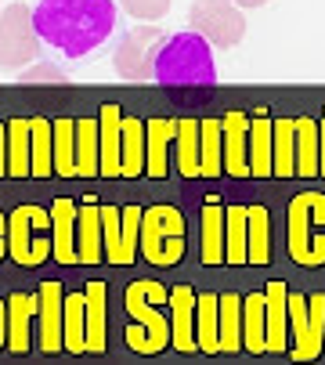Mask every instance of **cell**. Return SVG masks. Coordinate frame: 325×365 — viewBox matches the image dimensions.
I'll use <instances>...</instances> for the list:
<instances>
[{
    "label": "cell",
    "instance_id": "d6a6232c",
    "mask_svg": "<svg viewBox=\"0 0 325 365\" xmlns=\"http://www.w3.org/2000/svg\"><path fill=\"white\" fill-rule=\"evenodd\" d=\"M217 336H221V351H239L242 347V300L235 293H221Z\"/></svg>",
    "mask_w": 325,
    "mask_h": 365
},
{
    "label": "cell",
    "instance_id": "5b68a950",
    "mask_svg": "<svg viewBox=\"0 0 325 365\" xmlns=\"http://www.w3.org/2000/svg\"><path fill=\"white\" fill-rule=\"evenodd\" d=\"M8 253L22 268H40L54 253V235H51V210L36 202H22L8 214Z\"/></svg>",
    "mask_w": 325,
    "mask_h": 365
},
{
    "label": "cell",
    "instance_id": "f546056e",
    "mask_svg": "<svg viewBox=\"0 0 325 365\" xmlns=\"http://www.w3.org/2000/svg\"><path fill=\"white\" fill-rule=\"evenodd\" d=\"M177 170L185 178H202V155H199V120L195 116H185L177 123Z\"/></svg>",
    "mask_w": 325,
    "mask_h": 365
},
{
    "label": "cell",
    "instance_id": "2e32d148",
    "mask_svg": "<svg viewBox=\"0 0 325 365\" xmlns=\"http://www.w3.org/2000/svg\"><path fill=\"white\" fill-rule=\"evenodd\" d=\"M195 289L192 286H174L170 289V340L177 351H199L195 344Z\"/></svg>",
    "mask_w": 325,
    "mask_h": 365
},
{
    "label": "cell",
    "instance_id": "277c9868",
    "mask_svg": "<svg viewBox=\"0 0 325 365\" xmlns=\"http://www.w3.org/2000/svg\"><path fill=\"white\" fill-rule=\"evenodd\" d=\"M289 257L304 268L325 264V195L300 192L289 199Z\"/></svg>",
    "mask_w": 325,
    "mask_h": 365
},
{
    "label": "cell",
    "instance_id": "4dcf8cb0",
    "mask_svg": "<svg viewBox=\"0 0 325 365\" xmlns=\"http://www.w3.org/2000/svg\"><path fill=\"white\" fill-rule=\"evenodd\" d=\"M51 127H54V174L76 178V120L58 116L51 120Z\"/></svg>",
    "mask_w": 325,
    "mask_h": 365
},
{
    "label": "cell",
    "instance_id": "836d02e7",
    "mask_svg": "<svg viewBox=\"0 0 325 365\" xmlns=\"http://www.w3.org/2000/svg\"><path fill=\"white\" fill-rule=\"evenodd\" d=\"M145 174V120L123 116V178Z\"/></svg>",
    "mask_w": 325,
    "mask_h": 365
},
{
    "label": "cell",
    "instance_id": "6da1fadb",
    "mask_svg": "<svg viewBox=\"0 0 325 365\" xmlns=\"http://www.w3.org/2000/svg\"><path fill=\"white\" fill-rule=\"evenodd\" d=\"M43 43L66 58H83L116 29V0H40L33 11Z\"/></svg>",
    "mask_w": 325,
    "mask_h": 365
},
{
    "label": "cell",
    "instance_id": "d590c367",
    "mask_svg": "<svg viewBox=\"0 0 325 365\" xmlns=\"http://www.w3.org/2000/svg\"><path fill=\"white\" fill-rule=\"evenodd\" d=\"M98 174V123L94 116L76 120V178Z\"/></svg>",
    "mask_w": 325,
    "mask_h": 365
},
{
    "label": "cell",
    "instance_id": "ab89813d",
    "mask_svg": "<svg viewBox=\"0 0 325 365\" xmlns=\"http://www.w3.org/2000/svg\"><path fill=\"white\" fill-rule=\"evenodd\" d=\"M120 4L130 19H141V22H159L170 11V0H120Z\"/></svg>",
    "mask_w": 325,
    "mask_h": 365
},
{
    "label": "cell",
    "instance_id": "44dd1931",
    "mask_svg": "<svg viewBox=\"0 0 325 365\" xmlns=\"http://www.w3.org/2000/svg\"><path fill=\"white\" fill-rule=\"evenodd\" d=\"M242 347L253 354L267 351V293L242 297Z\"/></svg>",
    "mask_w": 325,
    "mask_h": 365
},
{
    "label": "cell",
    "instance_id": "e0dca14e",
    "mask_svg": "<svg viewBox=\"0 0 325 365\" xmlns=\"http://www.w3.org/2000/svg\"><path fill=\"white\" fill-rule=\"evenodd\" d=\"M76 206L73 199L51 202V235H54V257L58 264H80L76 257Z\"/></svg>",
    "mask_w": 325,
    "mask_h": 365
},
{
    "label": "cell",
    "instance_id": "7bdbcfd3",
    "mask_svg": "<svg viewBox=\"0 0 325 365\" xmlns=\"http://www.w3.org/2000/svg\"><path fill=\"white\" fill-rule=\"evenodd\" d=\"M4 340H8V304L0 300V347H4Z\"/></svg>",
    "mask_w": 325,
    "mask_h": 365
},
{
    "label": "cell",
    "instance_id": "60d3db41",
    "mask_svg": "<svg viewBox=\"0 0 325 365\" xmlns=\"http://www.w3.org/2000/svg\"><path fill=\"white\" fill-rule=\"evenodd\" d=\"M141 206H123V250H127V264H134L138 253V235H141Z\"/></svg>",
    "mask_w": 325,
    "mask_h": 365
},
{
    "label": "cell",
    "instance_id": "603a6c76",
    "mask_svg": "<svg viewBox=\"0 0 325 365\" xmlns=\"http://www.w3.org/2000/svg\"><path fill=\"white\" fill-rule=\"evenodd\" d=\"M321 174V130L318 120L300 116L296 120V178Z\"/></svg>",
    "mask_w": 325,
    "mask_h": 365
},
{
    "label": "cell",
    "instance_id": "4fadbf2b",
    "mask_svg": "<svg viewBox=\"0 0 325 365\" xmlns=\"http://www.w3.org/2000/svg\"><path fill=\"white\" fill-rule=\"evenodd\" d=\"M221 134H225V174L249 178V116L246 113H225Z\"/></svg>",
    "mask_w": 325,
    "mask_h": 365
},
{
    "label": "cell",
    "instance_id": "83f0119b",
    "mask_svg": "<svg viewBox=\"0 0 325 365\" xmlns=\"http://www.w3.org/2000/svg\"><path fill=\"white\" fill-rule=\"evenodd\" d=\"M271 174V116H249V178Z\"/></svg>",
    "mask_w": 325,
    "mask_h": 365
},
{
    "label": "cell",
    "instance_id": "5bb4252c",
    "mask_svg": "<svg viewBox=\"0 0 325 365\" xmlns=\"http://www.w3.org/2000/svg\"><path fill=\"white\" fill-rule=\"evenodd\" d=\"M181 116H152L145 120V174L167 178V148L177 138Z\"/></svg>",
    "mask_w": 325,
    "mask_h": 365
},
{
    "label": "cell",
    "instance_id": "7dc6e473",
    "mask_svg": "<svg viewBox=\"0 0 325 365\" xmlns=\"http://www.w3.org/2000/svg\"><path fill=\"white\" fill-rule=\"evenodd\" d=\"M0 11H4V8H0Z\"/></svg>",
    "mask_w": 325,
    "mask_h": 365
},
{
    "label": "cell",
    "instance_id": "8fae6325",
    "mask_svg": "<svg viewBox=\"0 0 325 365\" xmlns=\"http://www.w3.org/2000/svg\"><path fill=\"white\" fill-rule=\"evenodd\" d=\"M98 174H123V113L120 106H101L98 113Z\"/></svg>",
    "mask_w": 325,
    "mask_h": 365
},
{
    "label": "cell",
    "instance_id": "30bf717a",
    "mask_svg": "<svg viewBox=\"0 0 325 365\" xmlns=\"http://www.w3.org/2000/svg\"><path fill=\"white\" fill-rule=\"evenodd\" d=\"M162 40H167V33H162L155 22L127 29L123 40L113 51V69L123 80H148V76H155V55H159Z\"/></svg>",
    "mask_w": 325,
    "mask_h": 365
},
{
    "label": "cell",
    "instance_id": "f1b7e54d",
    "mask_svg": "<svg viewBox=\"0 0 325 365\" xmlns=\"http://www.w3.org/2000/svg\"><path fill=\"white\" fill-rule=\"evenodd\" d=\"M225 264H249L246 250V206H225Z\"/></svg>",
    "mask_w": 325,
    "mask_h": 365
},
{
    "label": "cell",
    "instance_id": "1f68e13d",
    "mask_svg": "<svg viewBox=\"0 0 325 365\" xmlns=\"http://www.w3.org/2000/svg\"><path fill=\"white\" fill-rule=\"evenodd\" d=\"M62 307H66V351L83 354L87 351V293L83 289L66 293Z\"/></svg>",
    "mask_w": 325,
    "mask_h": 365
},
{
    "label": "cell",
    "instance_id": "7402d4cb",
    "mask_svg": "<svg viewBox=\"0 0 325 365\" xmlns=\"http://www.w3.org/2000/svg\"><path fill=\"white\" fill-rule=\"evenodd\" d=\"M267 351H286V329H289V286L267 282Z\"/></svg>",
    "mask_w": 325,
    "mask_h": 365
},
{
    "label": "cell",
    "instance_id": "bcb514c9",
    "mask_svg": "<svg viewBox=\"0 0 325 365\" xmlns=\"http://www.w3.org/2000/svg\"><path fill=\"white\" fill-rule=\"evenodd\" d=\"M318 130H321V174H325V116L318 120Z\"/></svg>",
    "mask_w": 325,
    "mask_h": 365
},
{
    "label": "cell",
    "instance_id": "ba28073f",
    "mask_svg": "<svg viewBox=\"0 0 325 365\" xmlns=\"http://www.w3.org/2000/svg\"><path fill=\"white\" fill-rule=\"evenodd\" d=\"M289 326H293V361H314L325 347V293L304 297L289 289Z\"/></svg>",
    "mask_w": 325,
    "mask_h": 365
},
{
    "label": "cell",
    "instance_id": "d6986e66",
    "mask_svg": "<svg viewBox=\"0 0 325 365\" xmlns=\"http://www.w3.org/2000/svg\"><path fill=\"white\" fill-rule=\"evenodd\" d=\"M271 174L275 178L296 174V120L289 116L271 120Z\"/></svg>",
    "mask_w": 325,
    "mask_h": 365
},
{
    "label": "cell",
    "instance_id": "b9f144b4",
    "mask_svg": "<svg viewBox=\"0 0 325 365\" xmlns=\"http://www.w3.org/2000/svg\"><path fill=\"white\" fill-rule=\"evenodd\" d=\"M8 174V123H0V178Z\"/></svg>",
    "mask_w": 325,
    "mask_h": 365
},
{
    "label": "cell",
    "instance_id": "e575fe53",
    "mask_svg": "<svg viewBox=\"0 0 325 365\" xmlns=\"http://www.w3.org/2000/svg\"><path fill=\"white\" fill-rule=\"evenodd\" d=\"M87 293V351L101 354L105 351V286L91 282L83 286Z\"/></svg>",
    "mask_w": 325,
    "mask_h": 365
},
{
    "label": "cell",
    "instance_id": "9a60e30c",
    "mask_svg": "<svg viewBox=\"0 0 325 365\" xmlns=\"http://www.w3.org/2000/svg\"><path fill=\"white\" fill-rule=\"evenodd\" d=\"M105 253V239H101V206L94 195H87L76 206V257L80 264H98Z\"/></svg>",
    "mask_w": 325,
    "mask_h": 365
},
{
    "label": "cell",
    "instance_id": "9c48e42d",
    "mask_svg": "<svg viewBox=\"0 0 325 365\" xmlns=\"http://www.w3.org/2000/svg\"><path fill=\"white\" fill-rule=\"evenodd\" d=\"M188 29L210 40V47H235L246 36V15L235 0H195L188 11Z\"/></svg>",
    "mask_w": 325,
    "mask_h": 365
},
{
    "label": "cell",
    "instance_id": "ac0fdd59",
    "mask_svg": "<svg viewBox=\"0 0 325 365\" xmlns=\"http://www.w3.org/2000/svg\"><path fill=\"white\" fill-rule=\"evenodd\" d=\"M36 315H40V297H33V293H11L8 297V347L15 354L29 351Z\"/></svg>",
    "mask_w": 325,
    "mask_h": 365
},
{
    "label": "cell",
    "instance_id": "ffe728a7",
    "mask_svg": "<svg viewBox=\"0 0 325 365\" xmlns=\"http://www.w3.org/2000/svg\"><path fill=\"white\" fill-rule=\"evenodd\" d=\"M8 174L11 178L33 174V116L8 120Z\"/></svg>",
    "mask_w": 325,
    "mask_h": 365
},
{
    "label": "cell",
    "instance_id": "d4e9b609",
    "mask_svg": "<svg viewBox=\"0 0 325 365\" xmlns=\"http://www.w3.org/2000/svg\"><path fill=\"white\" fill-rule=\"evenodd\" d=\"M217 319H221V297H217V293H199V297H195V344H199V351H206V354L221 351Z\"/></svg>",
    "mask_w": 325,
    "mask_h": 365
},
{
    "label": "cell",
    "instance_id": "cb8c5ba5",
    "mask_svg": "<svg viewBox=\"0 0 325 365\" xmlns=\"http://www.w3.org/2000/svg\"><path fill=\"white\" fill-rule=\"evenodd\" d=\"M199 155H202V178H221V174H225V134H221V116L199 120Z\"/></svg>",
    "mask_w": 325,
    "mask_h": 365
},
{
    "label": "cell",
    "instance_id": "7c38bea8",
    "mask_svg": "<svg viewBox=\"0 0 325 365\" xmlns=\"http://www.w3.org/2000/svg\"><path fill=\"white\" fill-rule=\"evenodd\" d=\"M66 293L58 282H43L40 286V347L47 354L66 347Z\"/></svg>",
    "mask_w": 325,
    "mask_h": 365
},
{
    "label": "cell",
    "instance_id": "3957f363",
    "mask_svg": "<svg viewBox=\"0 0 325 365\" xmlns=\"http://www.w3.org/2000/svg\"><path fill=\"white\" fill-rule=\"evenodd\" d=\"M170 300V289H162L159 282H130L127 286V311H130V326H127V344L138 354H159L170 344V319L159 315V304Z\"/></svg>",
    "mask_w": 325,
    "mask_h": 365
},
{
    "label": "cell",
    "instance_id": "ee69618b",
    "mask_svg": "<svg viewBox=\"0 0 325 365\" xmlns=\"http://www.w3.org/2000/svg\"><path fill=\"white\" fill-rule=\"evenodd\" d=\"M8 253V217L0 214V257Z\"/></svg>",
    "mask_w": 325,
    "mask_h": 365
},
{
    "label": "cell",
    "instance_id": "8d00e7d4",
    "mask_svg": "<svg viewBox=\"0 0 325 365\" xmlns=\"http://www.w3.org/2000/svg\"><path fill=\"white\" fill-rule=\"evenodd\" d=\"M33 174L36 178L54 174V127L43 116H33Z\"/></svg>",
    "mask_w": 325,
    "mask_h": 365
},
{
    "label": "cell",
    "instance_id": "74e56055",
    "mask_svg": "<svg viewBox=\"0 0 325 365\" xmlns=\"http://www.w3.org/2000/svg\"><path fill=\"white\" fill-rule=\"evenodd\" d=\"M101 239H105V260L108 264H127V250H123V214L116 206H101Z\"/></svg>",
    "mask_w": 325,
    "mask_h": 365
},
{
    "label": "cell",
    "instance_id": "f6af8a7d",
    "mask_svg": "<svg viewBox=\"0 0 325 365\" xmlns=\"http://www.w3.org/2000/svg\"><path fill=\"white\" fill-rule=\"evenodd\" d=\"M235 4H239L242 11H253V8H264V4H267V0H235Z\"/></svg>",
    "mask_w": 325,
    "mask_h": 365
},
{
    "label": "cell",
    "instance_id": "8992f818",
    "mask_svg": "<svg viewBox=\"0 0 325 365\" xmlns=\"http://www.w3.org/2000/svg\"><path fill=\"white\" fill-rule=\"evenodd\" d=\"M138 246L145 253V260L159 268H170L185 257V214L170 202H159V206H148L141 214V235H138Z\"/></svg>",
    "mask_w": 325,
    "mask_h": 365
},
{
    "label": "cell",
    "instance_id": "484cf974",
    "mask_svg": "<svg viewBox=\"0 0 325 365\" xmlns=\"http://www.w3.org/2000/svg\"><path fill=\"white\" fill-rule=\"evenodd\" d=\"M246 250L249 264H267L271 260V214L260 202L246 206Z\"/></svg>",
    "mask_w": 325,
    "mask_h": 365
},
{
    "label": "cell",
    "instance_id": "f35d334b",
    "mask_svg": "<svg viewBox=\"0 0 325 365\" xmlns=\"http://www.w3.org/2000/svg\"><path fill=\"white\" fill-rule=\"evenodd\" d=\"M69 73L54 62H33L26 69H19V83H66Z\"/></svg>",
    "mask_w": 325,
    "mask_h": 365
},
{
    "label": "cell",
    "instance_id": "52a82bcc",
    "mask_svg": "<svg viewBox=\"0 0 325 365\" xmlns=\"http://www.w3.org/2000/svg\"><path fill=\"white\" fill-rule=\"evenodd\" d=\"M40 33L33 22L29 4H8L0 11V69L19 73L33 62H40Z\"/></svg>",
    "mask_w": 325,
    "mask_h": 365
},
{
    "label": "cell",
    "instance_id": "7a4b0ae2",
    "mask_svg": "<svg viewBox=\"0 0 325 365\" xmlns=\"http://www.w3.org/2000/svg\"><path fill=\"white\" fill-rule=\"evenodd\" d=\"M155 80L159 83H217V66L210 40L199 36L195 29L174 33L162 40L155 55Z\"/></svg>",
    "mask_w": 325,
    "mask_h": 365
},
{
    "label": "cell",
    "instance_id": "4316f807",
    "mask_svg": "<svg viewBox=\"0 0 325 365\" xmlns=\"http://www.w3.org/2000/svg\"><path fill=\"white\" fill-rule=\"evenodd\" d=\"M202 260L225 264V206L217 199L202 206Z\"/></svg>",
    "mask_w": 325,
    "mask_h": 365
}]
</instances>
